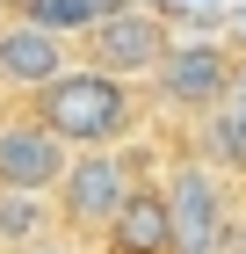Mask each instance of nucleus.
<instances>
[{
    "label": "nucleus",
    "instance_id": "nucleus-7",
    "mask_svg": "<svg viewBox=\"0 0 246 254\" xmlns=\"http://www.w3.org/2000/svg\"><path fill=\"white\" fill-rule=\"evenodd\" d=\"M65 160H73V145H65L44 117H7L0 124V182H7V189H51L58 196Z\"/></svg>",
    "mask_w": 246,
    "mask_h": 254
},
{
    "label": "nucleus",
    "instance_id": "nucleus-9",
    "mask_svg": "<svg viewBox=\"0 0 246 254\" xmlns=\"http://www.w3.org/2000/svg\"><path fill=\"white\" fill-rule=\"evenodd\" d=\"M58 218V196L51 189H7L0 182V254H22V247H44Z\"/></svg>",
    "mask_w": 246,
    "mask_h": 254
},
{
    "label": "nucleus",
    "instance_id": "nucleus-4",
    "mask_svg": "<svg viewBox=\"0 0 246 254\" xmlns=\"http://www.w3.org/2000/svg\"><path fill=\"white\" fill-rule=\"evenodd\" d=\"M167 51H174V37H167V15H152V7H109V15L87 29V59L95 65H109V73H123V80H152L159 65H167Z\"/></svg>",
    "mask_w": 246,
    "mask_h": 254
},
{
    "label": "nucleus",
    "instance_id": "nucleus-10",
    "mask_svg": "<svg viewBox=\"0 0 246 254\" xmlns=\"http://www.w3.org/2000/svg\"><path fill=\"white\" fill-rule=\"evenodd\" d=\"M22 254H58V247H51V240H44V247H22Z\"/></svg>",
    "mask_w": 246,
    "mask_h": 254
},
{
    "label": "nucleus",
    "instance_id": "nucleus-3",
    "mask_svg": "<svg viewBox=\"0 0 246 254\" xmlns=\"http://www.w3.org/2000/svg\"><path fill=\"white\" fill-rule=\"evenodd\" d=\"M167 211H174V254H225L232 247V189L210 160H181L167 175Z\"/></svg>",
    "mask_w": 246,
    "mask_h": 254
},
{
    "label": "nucleus",
    "instance_id": "nucleus-1",
    "mask_svg": "<svg viewBox=\"0 0 246 254\" xmlns=\"http://www.w3.org/2000/svg\"><path fill=\"white\" fill-rule=\"evenodd\" d=\"M37 117L80 153V145H123L138 102H131V80L123 73H109V65L87 59V65H65V73L37 95Z\"/></svg>",
    "mask_w": 246,
    "mask_h": 254
},
{
    "label": "nucleus",
    "instance_id": "nucleus-2",
    "mask_svg": "<svg viewBox=\"0 0 246 254\" xmlns=\"http://www.w3.org/2000/svg\"><path fill=\"white\" fill-rule=\"evenodd\" d=\"M131 189H138V175L123 160V145H80L58 175V218L73 233H109V218L131 203Z\"/></svg>",
    "mask_w": 246,
    "mask_h": 254
},
{
    "label": "nucleus",
    "instance_id": "nucleus-11",
    "mask_svg": "<svg viewBox=\"0 0 246 254\" xmlns=\"http://www.w3.org/2000/svg\"><path fill=\"white\" fill-rule=\"evenodd\" d=\"M0 7H7V0H0Z\"/></svg>",
    "mask_w": 246,
    "mask_h": 254
},
{
    "label": "nucleus",
    "instance_id": "nucleus-5",
    "mask_svg": "<svg viewBox=\"0 0 246 254\" xmlns=\"http://www.w3.org/2000/svg\"><path fill=\"white\" fill-rule=\"evenodd\" d=\"M152 87L174 102V109H225L232 95H239V59H232L225 44H174L167 65L152 73Z\"/></svg>",
    "mask_w": 246,
    "mask_h": 254
},
{
    "label": "nucleus",
    "instance_id": "nucleus-8",
    "mask_svg": "<svg viewBox=\"0 0 246 254\" xmlns=\"http://www.w3.org/2000/svg\"><path fill=\"white\" fill-rule=\"evenodd\" d=\"M109 254H174V211H167V182L159 189H145L138 182L131 189V203L109 218Z\"/></svg>",
    "mask_w": 246,
    "mask_h": 254
},
{
    "label": "nucleus",
    "instance_id": "nucleus-6",
    "mask_svg": "<svg viewBox=\"0 0 246 254\" xmlns=\"http://www.w3.org/2000/svg\"><path fill=\"white\" fill-rule=\"evenodd\" d=\"M65 65H73V51H65V29H51V22H37V15L0 22V87L44 95V87H51Z\"/></svg>",
    "mask_w": 246,
    "mask_h": 254
}]
</instances>
